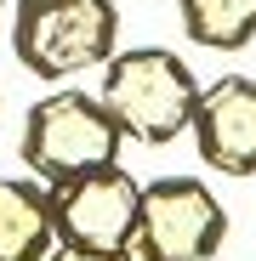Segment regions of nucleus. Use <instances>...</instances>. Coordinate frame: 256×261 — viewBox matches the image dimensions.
Instances as JSON below:
<instances>
[{
    "mask_svg": "<svg viewBox=\"0 0 256 261\" xmlns=\"http://www.w3.org/2000/svg\"><path fill=\"white\" fill-rule=\"evenodd\" d=\"M177 23L205 51H245L256 40V0H177Z\"/></svg>",
    "mask_w": 256,
    "mask_h": 261,
    "instance_id": "6e6552de",
    "label": "nucleus"
},
{
    "mask_svg": "<svg viewBox=\"0 0 256 261\" xmlns=\"http://www.w3.org/2000/svg\"><path fill=\"white\" fill-rule=\"evenodd\" d=\"M120 125L114 114L103 108L97 91H80V85H63V91L40 97L29 114H23V137H17V153L29 165L34 182L46 188H63L85 170H103V165H120Z\"/></svg>",
    "mask_w": 256,
    "mask_h": 261,
    "instance_id": "f03ea898",
    "label": "nucleus"
},
{
    "mask_svg": "<svg viewBox=\"0 0 256 261\" xmlns=\"http://www.w3.org/2000/svg\"><path fill=\"white\" fill-rule=\"evenodd\" d=\"M137 204H143V182L120 165L85 170V176L52 188V210H57V244H80V250H131L137 239Z\"/></svg>",
    "mask_w": 256,
    "mask_h": 261,
    "instance_id": "39448f33",
    "label": "nucleus"
},
{
    "mask_svg": "<svg viewBox=\"0 0 256 261\" xmlns=\"http://www.w3.org/2000/svg\"><path fill=\"white\" fill-rule=\"evenodd\" d=\"M6 6H12V0H0V17H6Z\"/></svg>",
    "mask_w": 256,
    "mask_h": 261,
    "instance_id": "9d476101",
    "label": "nucleus"
},
{
    "mask_svg": "<svg viewBox=\"0 0 256 261\" xmlns=\"http://www.w3.org/2000/svg\"><path fill=\"white\" fill-rule=\"evenodd\" d=\"M199 74L188 68V57L165 51V46H131V51H114L103 63V85L97 97L114 114L120 137L125 142H143V148H165L177 142L182 130L194 125L199 108Z\"/></svg>",
    "mask_w": 256,
    "mask_h": 261,
    "instance_id": "f257e3e1",
    "label": "nucleus"
},
{
    "mask_svg": "<svg viewBox=\"0 0 256 261\" xmlns=\"http://www.w3.org/2000/svg\"><path fill=\"white\" fill-rule=\"evenodd\" d=\"M57 250V210L52 188L34 176L0 182V261H46Z\"/></svg>",
    "mask_w": 256,
    "mask_h": 261,
    "instance_id": "0eeeda50",
    "label": "nucleus"
},
{
    "mask_svg": "<svg viewBox=\"0 0 256 261\" xmlns=\"http://www.w3.org/2000/svg\"><path fill=\"white\" fill-rule=\"evenodd\" d=\"M12 51L34 80H74L120 51L114 0H12Z\"/></svg>",
    "mask_w": 256,
    "mask_h": 261,
    "instance_id": "7ed1b4c3",
    "label": "nucleus"
},
{
    "mask_svg": "<svg viewBox=\"0 0 256 261\" xmlns=\"http://www.w3.org/2000/svg\"><path fill=\"white\" fill-rule=\"evenodd\" d=\"M46 261H137L131 250H80V244H57Z\"/></svg>",
    "mask_w": 256,
    "mask_h": 261,
    "instance_id": "1a4fd4ad",
    "label": "nucleus"
},
{
    "mask_svg": "<svg viewBox=\"0 0 256 261\" xmlns=\"http://www.w3.org/2000/svg\"><path fill=\"white\" fill-rule=\"evenodd\" d=\"M188 137L217 176H256V80L222 74L199 91Z\"/></svg>",
    "mask_w": 256,
    "mask_h": 261,
    "instance_id": "423d86ee",
    "label": "nucleus"
},
{
    "mask_svg": "<svg viewBox=\"0 0 256 261\" xmlns=\"http://www.w3.org/2000/svg\"><path fill=\"white\" fill-rule=\"evenodd\" d=\"M228 244V204L199 176H159L143 182L137 204V261H217Z\"/></svg>",
    "mask_w": 256,
    "mask_h": 261,
    "instance_id": "20e7f679",
    "label": "nucleus"
}]
</instances>
